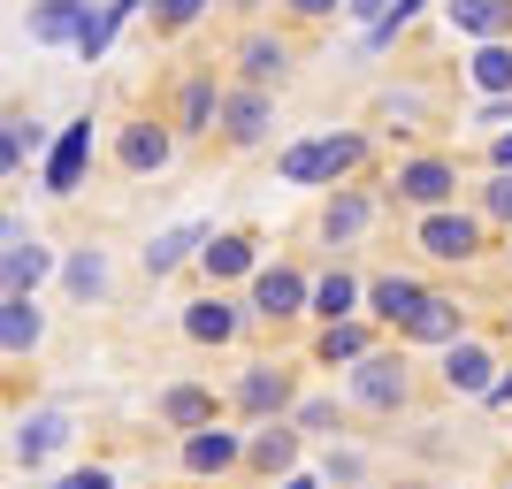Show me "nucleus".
I'll use <instances>...</instances> for the list:
<instances>
[{
  "instance_id": "f257e3e1",
  "label": "nucleus",
  "mask_w": 512,
  "mask_h": 489,
  "mask_svg": "<svg viewBox=\"0 0 512 489\" xmlns=\"http://www.w3.org/2000/svg\"><path fill=\"white\" fill-rule=\"evenodd\" d=\"M367 153V138L360 130H321V138H306V146H291L276 161V176L283 184H337L344 169H352V161H360Z\"/></svg>"
},
{
  "instance_id": "f03ea898",
  "label": "nucleus",
  "mask_w": 512,
  "mask_h": 489,
  "mask_svg": "<svg viewBox=\"0 0 512 489\" xmlns=\"http://www.w3.org/2000/svg\"><path fill=\"white\" fill-rule=\"evenodd\" d=\"M406 390H413V375H406V360H398V352H367V360L352 367V398H360L367 413H398V405H406Z\"/></svg>"
},
{
  "instance_id": "7ed1b4c3",
  "label": "nucleus",
  "mask_w": 512,
  "mask_h": 489,
  "mask_svg": "<svg viewBox=\"0 0 512 489\" xmlns=\"http://www.w3.org/2000/svg\"><path fill=\"white\" fill-rule=\"evenodd\" d=\"M421 253L428 260H474L482 253V222L474 214H451V207H436V214H421Z\"/></svg>"
},
{
  "instance_id": "20e7f679",
  "label": "nucleus",
  "mask_w": 512,
  "mask_h": 489,
  "mask_svg": "<svg viewBox=\"0 0 512 489\" xmlns=\"http://www.w3.org/2000/svg\"><path fill=\"white\" fill-rule=\"evenodd\" d=\"M253 314H260V321L314 314V291H306V276H299V268H260V276H253Z\"/></svg>"
},
{
  "instance_id": "39448f33",
  "label": "nucleus",
  "mask_w": 512,
  "mask_h": 489,
  "mask_svg": "<svg viewBox=\"0 0 512 489\" xmlns=\"http://www.w3.org/2000/svg\"><path fill=\"white\" fill-rule=\"evenodd\" d=\"M291 398H299V375H291V367H253V375L237 383V413H245V421H276Z\"/></svg>"
},
{
  "instance_id": "423d86ee",
  "label": "nucleus",
  "mask_w": 512,
  "mask_h": 489,
  "mask_svg": "<svg viewBox=\"0 0 512 489\" xmlns=\"http://www.w3.org/2000/svg\"><path fill=\"white\" fill-rule=\"evenodd\" d=\"M451 192H459V169H451V161H436V153L398 169V199H406V207H421V214H436Z\"/></svg>"
},
{
  "instance_id": "0eeeda50",
  "label": "nucleus",
  "mask_w": 512,
  "mask_h": 489,
  "mask_svg": "<svg viewBox=\"0 0 512 489\" xmlns=\"http://www.w3.org/2000/svg\"><path fill=\"white\" fill-rule=\"evenodd\" d=\"M0 237H8V253H0V260H8V268H0V276H8V291H31V283L54 268V260H46V245H39V230H31L23 214H8V230H0Z\"/></svg>"
},
{
  "instance_id": "6e6552de",
  "label": "nucleus",
  "mask_w": 512,
  "mask_h": 489,
  "mask_svg": "<svg viewBox=\"0 0 512 489\" xmlns=\"http://www.w3.org/2000/svg\"><path fill=\"white\" fill-rule=\"evenodd\" d=\"M169 153H176V138L161 123H123V138H115V161H123L130 176H153V169H169Z\"/></svg>"
},
{
  "instance_id": "1a4fd4ad",
  "label": "nucleus",
  "mask_w": 512,
  "mask_h": 489,
  "mask_svg": "<svg viewBox=\"0 0 512 489\" xmlns=\"http://www.w3.org/2000/svg\"><path fill=\"white\" fill-rule=\"evenodd\" d=\"M222 138H230V146H260V138H268V92L260 85L222 92Z\"/></svg>"
},
{
  "instance_id": "9d476101",
  "label": "nucleus",
  "mask_w": 512,
  "mask_h": 489,
  "mask_svg": "<svg viewBox=\"0 0 512 489\" xmlns=\"http://www.w3.org/2000/svg\"><path fill=\"white\" fill-rule=\"evenodd\" d=\"M398 344H459V306H451L444 291H428L421 306H413V321L398 329Z\"/></svg>"
},
{
  "instance_id": "9b49d317",
  "label": "nucleus",
  "mask_w": 512,
  "mask_h": 489,
  "mask_svg": "<svg viewBox=\"0 0 512 489\" xmlns=\"http://www.w3.org/2000/svg\"><path fill=\"white\" fill-rule=\"evenodd\" d=\"M85 23H92V0H39L31 8V39L62 46V39H85Z\"/></svg>"
},
{
  "instance_id": "f8f14e48",
  "label": "nucleus",
  "mask_w": 512,
  "mask_h": 489,
  "mask_svg": "<svg viewBox=\"0 0 512 489\" xmlns=\"http://www.w3.org/2000/svg\"><path fill=\"white\" fill-rule=\"evenodd\" d=\"M153 413H161L169 428H184V436H199V428H214V390L176 383V390H161V398H153Z\"/></svg>"
},
{
  "instance_id": "ddd939ff",
  "label": "nucleus",
  "mask_w": 512,
  "mask_h": 489,
  "mask_svg": "<svg viewBox=\"0 0 512 489\" xmlns=\"http://www.w3.org/2000/svg\"><path fill=\"white\" fill-rule=\"evenodd\" d=\"M245 467H253V474H291V467H299V421L260 428L253 444H245Z\"/></svg>"
},
{
  "instance_id": "4468645a",
  "label": "nucleus",
  "mask_w": 512,
  "mask_h": 489,
  "mask_svg": "<svg viewBox=\"0 0 512 489\" xmlns=\"http://www.w3.org/2000/svg\"><path fill=\"white\" fill-rule=\"evenodd\" d=\"M237 459H245V444H237L230 428H199V436H184V474H230Z\"/></svg>"
},
{
  "instance_id": "2eb2a0df",
  "label": "nucleus",
  "mask_w": 512,
  "mask_h": 489,
  "mask_svg": "<svg viewBox=\"0 0 512 489\" xmlns=\"http://www.w3.org/2000/svg\"><path fill=\"white\" fill-rule=\"evenodd\" d=\"M421 298H428V291H421L413 276H375V283H367V314H375V321H390V329H406Z\"/></svg>"
},
{
  "instance_id": "dca6fc26",
  "label": "nucleus",
  "mask_w": 512,
  "mask_h": 489,
  "mask_svg": "<svg viewBox=\"0 0 512 489\" xmlns=\"http://www.w3.org/2000/svg\"><path fill=\"white\" fill-rule=\"evenodd\" d=\"M39 337H46V321H39V306H31V291H8L0 298V344H8V360H23Z\"/></svg>"
},
{
  "instance_id": "f3484780",
  "label": "nucleus",
  "mask_w": 512,
  "mask_h": 489,
  "mask_svg": "<svg viewBox=\"0 0 512 489\" xmlns=\"http://www.w3.org/2000/svg\"><path fill=\"white\" fill-rule=\"evenodd\" d=\"M490 352H482V344H444V390H474V398H490Z\"/></svg>"
},
{
  "instance_id": "a211bd4d",
  "label": "nucleus",
  "mask_w": 512,
  "mask_h": 489,
  "mask_svg": "<svg viewBox=\"0 0 512 489\" xmlns=\"http://www.w3.org/2000/svg\"><path fill=\"white\" fill-rule=\"evenodd\" d=\"M184 337H192V344H230L237 337V306H230V298H192V306H184Z\"/></svg>"
},
{
  "instance_id": "6ab92c4d",
  "label": "nucleus",
  "mask_w": 512,
  "mask_h": 489,
  "mask_svg": "<svg viewBox=\"0 0 512 489\" xmlns=\"http://www.w3.org/2000/svg\"><path fill=\"white\" fill-rule=\"evenodd\" d=\"M85 153H92V123H69L54 161H46V192H77V176H85Z\"/></svg>"
},
{
  "instance_id": "aec40b11",
  "label": "nucleus",
  "mask_w": 512,
  "mask_h": 489,
  "mask_svg": "<svg viewBox=\"0 0 512 489\" xmlns=\"http://www.w3.org/2000/svg\"><path fill=\"white\" fill-rule=\"evenodd\" d=\"M214 115H222V92H214V69L184 77V92H176V130H214Z\"/></svg>"
},
{
  "instance_id": "412c9836",
  "label": "nucleus",
  "mask_w": 512,
  "mask_h": 489,
  "mask_svg": "<svg viewBox=\"0 0 512 489\" xmlns=\"http://www.w3.org/2000/svg\"><path fill=\"white\" fill-rule=\"evenodd\" d=\"M62 436H69L62 413H23V421H16V467H39V459L62 444Z\"/></svg>"
},
{
  "instance_id": "4be33fe9",
  "label": "nucleus",
  "mask_w": 512,
  "mask_h": 489,
  "mask_svg": "<svg viewBox=\"0 0 512 489\" xmlns=\"http://www.w3.org/2000/svg\"><path fill=\"white\" fill-rule=\"evenodd\" d=\"M451 23L459 31H474V39H505L512 31V0H444Z\"/></svg>"
},
{
  "instance_id": "5701e85b",
  "label": "nucleus",
  "mask_w": 512,
  "mask_h": 489,
  "mask_svg": "<svg viewBox=\"0 0 512 489\" xmlns=\"http://www.w3.org/2000/svg\"><path fill=\"white\" fill-rule=\"evenodd\" d=\"M352 306H360V276H352V268H329V276L314 283V314L337 329V321H352Z\"/></svg>"
},
{
  "instance_id": "b1692460",
  "label": "nucleus",
  "mask_w": 512,
  "mask_h": 489,
  "mask_svg": "<svg viewBox=\"0 0 512 489\" xmlns=\"http://www.w3.org/2000/svg\"><path fill=\"white\" fill-rule=\"evenodd\" d=\"M367 214H375L367 192H337L329 207H321V237H329V245H352V237L367 230Z\"/></svg>"
},
{
  "instance_id": "393cba45",
  "label": "nucleus",
  "mask_w": 512,
  "mask_h": 489,
  "mask_svg": "<svg viewBox=\"0 0 512 489\" xmlns=\"http://www.w3.org/2000/svg\"><path fill=\"white\" fill-rule=\"evenodd\" d=\"M39 153V123L23 115V107H8V138H0V169L8 176H23V161Z\"/></svg>"
},
{
  "instance_id": "a878e982",
  "label": "nucleus",
  "mask_w": 512,
  "mask_h": 489,
  "mask_svg": "<svg viewBox=\"0 0 512 489\" xmlns=\"http://www.w3.org/2000/svg\"><path fill=\"white\" fill-rule=\"evenodd\" d=\"M367 344H375V337H367L360 321H337V329H321L314 360H321V367H337V360H367Z\"/></svg>"
},
{
  "instance_id": "bb28decb",
  "label": "nucleus",
  "mask_w": 512,
  "mask_h": 489,
  "mask_svg": "<svg viewBox=\"0 0 512 489\" xmlns=\"http://www.w3.org/2000/svg\"><path fill=\"white\" fill-rule=\"evenodd\" d=\"M283 62H291V54H283L276 39H245L237 46V69H245V85H260V92H268V77H283Z\"/></svg>"
},
{
  "instance_id": "cd10ccee",
  "label": "nucleus",
  "mask_w": 512,
  "mask_h": 489,
  "mask_svg": "<svg viewBox=\"0 0 512 489\" xmlns=\"http://www.w3.org/2000/svg\"><path fill=\"white\" fill-rule=\"evenodd\" d=\"M130 8H138V0H107L100 16L85 23V39H77V54H85V62H100V54H107V39H115V31L130 23Z\"/></svg>"
},
{
  "instance_id": "c85d7f7f",
  "label": "nucleus",
  "mask_w": 512,
  "mask_h": 489,
  "mask_svg": "<svg viewBox=\"0 0 512 489\" xmlns=\"http://www.w3.org/2000/svg\"><path fill=\"white\" fill-rule=\"evenodd\" d=\"M245 268H253V237L245 230H230V237L207 245V276H245Z\"/></svg>"
},
{
  "instance_id": "c756f323",
  "label": "nucleus",
  "mask_w": 512,
  "mask_h": 489,
  "mask_svg": "<svg viewBox=\"0 0 512 489\" xmlns=\"http://www.w3.org/2000/svg\"><path fill=\"white\" fill-rule=\"evenodd\" d=\"M474 85L490 92H512V46H482V54H474Z\"/></svg>"
},
{
  "instance_id": "7c9ffc66",
  "label": "nucleus",
  "mask_w": 512,
  "mask_h": 489,
  "mask_svg": "<svg viewBox=\"0 0 512 489\" xmlns=\"http://www.w3.org/2000/svg\"><path fill=\"white\" fill-rule=\"evenodd\" d=\"M192 245H199V230H169V237H153V245H146V268H153V276H169V268L192 253Z\"/></svg>"
},
{
  "instance_id": "2f4dec72",
  "label": "nucleus",
  "mask_w": 512,
  "mask_h": 489,
  "mask_svg": "<svg viewBox=\"0 0 512 489\" xmlns=\"http://www.w3.org/2000/svg\"><path fill=\"white\" fill-rule=\"evenodd\" d=\"M69 291H77V298H100V291H107V260L92 253V245L69 260Z\"/></svg>"
},
{
  "instance_id": "473e14b6",
  "label": "nucleus",
  "mask_w": 512,
  "mask_h": 489,
  "mask_svg": "<svg viewBox=\"0 0 512 489\" xmlns=\"http://www.w3.org/2000/svg\"><path fill=\"white\" fill-rule=\"evenodd\" d=\"M199 8H207V0H153V23H161V31H184Z\"/></svg>"
},
{
  "instance_id": "72a5a7b5",
  "label": "nucleus",
  "mask_w": 512,
  "mask_h": 489,
  "mask_svg": "<svg viewBox=\"0 0 512 489\" xmlns=\"http://www.w3.org/2000/svg\"><path fill=\"white\" fill-rule=\"evenodd\" d=\"M413 8H421V0H390V16L375 23V31H367V46H383V39H398V23H413Z\"/></svg>"
},
{
  "instance_id": "f704fd0d",
  "label": "nucleus",
  "mask_w": 512,
  "mask_h": 489,
  "mask_svg": "<svg viewBox=\"0 0 512 489\" xmlns=\"http://www.w3.org/2000/svg\"><path fill=\"white\" fill-rule=\"evenodd\" d=\"M299 428H321V436H337V405H329V398H306V405H299Z\"/></svg>"
},
{
  "instance_id": "c9c22d12",
  "label": "nucleus",
  "mask_w": 512,
  "mask_h": 489,
  "mask_svg": "<svg viewBox=\"0 0 512 489\" xmlns=\"http://www.w3.org/2000/svg\"><path fill=\"white\" fill-rule=\"evenodd\" d=\"M482 207H490L497 222H512V169H497V184L482 192Z\"/></svg>"
},
{
  "instance_id": "e433bc0d",
  "label": "nucleus",
  "mask_w": 512,
  "mask_h": 489,
  "mask_svg": "<svg viewBox=\"0 0 512 489\" xmlns=\"http://www.w3.org/2000/svg\"><path fill=\"white\" fill-rule=\"evenodd\" d=\"M360 474H367L360 451H329V482H360Z\"/></svg>"
},
{
  "instance_id": "4c0bfd02",
  "label": "nucleus",
  "mask_w": 512,
  "mask_h": 489,
  "mask_svg": "<svg viewBox=\"0 0 512 489\" xmlns=\"http://www.w3.org/2000/svg\"><path fill=\"white\" fill-rule=\"evenodd\" d=\"M54 489H115V474H107V467H85V474H69V482H54Z\"/></svg>"
},
{
  "instance_id": "58836bf2",
  "label": "nucleus",
  "mask_w": 512,
  "mask_h": 489,
  "mask_svg": "<svg viewBox=\"0 0 512 489\" xmlns=\"http://www.w3.org/2000/svg\"><path fill=\"white\" fill-rule=\"evenodd\" d=\"M329 8H352V0H291V16H329Z\"/></svg>"
},
{
  "instance_id": "ea45409f",
  "label": "nucleus",
  "mask_w": 512,
  "mask_h": 489,
  "mask_svg": "<svg viewBox=\"0 0 512 489\" xmlns=\"http://www.w3.org/2000/svg\"><path fill=\"white\" fill-rule=\"evenodd\" d=\"M352 16H375V23H383V16H390V0H352Z\"/></svg>"
},
{
  "instance_id": "a19ab883",
  "label": "nucleus",
  "mask_w": 512,
  "mask_h": 489,
  "mask_svg": "<svg viewBox=\"0 0 512 489\" xmlns=\"http://www.w3.org/2000/svg\"><path fill=\"white\" fill-rule=\"evenodd\" d=\"M490 405H512V375H497V383H490Z\"/></svg>"
},
{
  "instance_id": "79ce46f5",
  "label": "nucleus",
  "mask_w": 512,
  "mask_h": 489,
  "mask_svg": "<svg viewBox=\"0 0 512 489\" xmlns=\"http://www.w3.org/2000/svg\"><path fill=\"white\" fill-rule=\"evenodd\" d=\"M490 161H497V169H512V138H497V146H490Z\"/></svg>"
},
{
  "instance_id": "37998d69",
  "label": "nucleus",
  "mask_w": 512,
  "mask_h": 489,
  "mask_svg": "<svg viewBox=\"0 0 512 489\" xmlns=\"http://www.w3.org/2000/svg\"><path fill=\"white\" fill-rule=\"evenodd\" d=\"M283 489H314V482H306V474H283Z\"/></svg>"
},
{
  "instance_id": "c03bdc74",
  "label": "nucleus",
  "mask_w": 512,
  "mask_h": 489,
  "mask_svg": "<svg viewBox=\"0 0 512 489\" xmlns=\"http://www.w3.org/2000/svg\"><path fill=\"white\" fill-rule=\"evenodd\" d=\"M505 329H512V314H505Z\"/></svg>"
}]
</instances>
